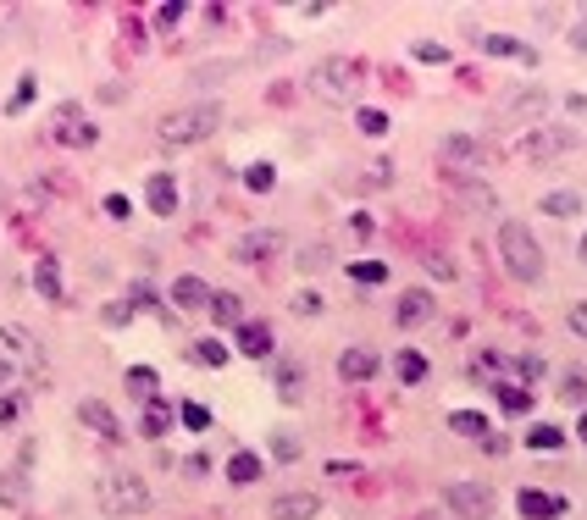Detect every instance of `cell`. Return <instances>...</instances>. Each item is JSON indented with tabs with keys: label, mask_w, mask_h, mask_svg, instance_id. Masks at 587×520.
<instances>
[{
	"label": "cell",
	"mask_w": 587,
	"mask_h": 520,
	"mask_svg": "<svg viewBox=\"0 0 587 520\" xmlns=\"http://www.w3.org/2000/svg\"><path fill=\"white\" fill-rule=\"evenodd\" d=\"M216 127H222V106H216V100H194V106L167 111L156 133H161L167 150H189V144H205Z\"/></svg>",
	"instance_id": "obj_1"
},
{
	"label": "cell",
	"mask_w": 587,
	"mask_h": 520,
	"mask_svg": "<svg viewBox=\"0 0 587 520\" xmlns=\"http://www.w3.org/2000/svg\"><path fill=\"white\" fill-rule=\"evenodd\" d=\"M499 260H504V271L516 277V282H543V271H549L543 244L532 239L527 221H504V228H499Z\"/></svg>",
	"instance_id": "obj_2"
},
{
	"label": "cell",
	"mask_w": 587,
	"mask_h": 520,
	"mask_svg": "<svg viewBox=\"0 0 587 520\" xmlns=\"http://www.w3.org/2000/svg\"><path fill=\"white\" fill-rule=\"evenodd\" d=\"M95 504L111 515V520H133L150 509V482H144L139 471H106L95 482Z\"/></svg>",
	"instance_id": "obj_3"
},
{
	"label": "cell",
	"mask_w": 587,
	"mask_h": 520,
	"mask_svg": "<svg viewBox=\"0 0 587 520\" xmlns=\"http://www.w3.org/2000/svg\"><path fill=\"white\" fill-rule=\"evenodd\" d=\"M305 84H311V95L322 106H355V95H360V61L355 56H322Z\"/></svg>",
	"instance_id": "obj_4"
},
{
	"label": "cell",
	"mask_w": 587,
	"mask_h": 520,
	"mask_svg": "<svg viewBox=\"0 0 587 520\" xmlns=\"http://www.w3.org/2000/svg\"><path fill=\"white\" fill-rule=\"evenodd\" d=\"M444 504L460 520H493V487L488 482H449L444 487Z\"/></svg>",
	"instance_id": "obj_5"
},
{
	"label": "cell",
	"mask_w": 587,
	"mask_h": 520,
	"mask_svg": "<svg viewBox=\"0 0 587 520\" xmlns=\"http://www.w3.org/2000/svg\"><path fill=\"white\" fill-rule=\"evenodd\" d=\"M571 150H576V127H565V122H543L527 133V161H560Z\"/></svg>",
	"instance_id": "obj_6"
},
{
	"label": "cell",
	"mask_w": 587,
	"mask_h": 520,
	"mask_svg": "<svg viewBox=\"0 0 587 520\" xmlns=\"http://www.w3.org/2000/svg\"><path fill=\"white\" fill-rule=\"evenodd\" d=\"M272 255H283V233H277V228H250V233L233 244V260H244V266H261V260H272Z\"/></svg>",
	"instance_id": "obj_7"
},
{
	"label": "cell",
	"mask_w": 587,
	"mask_h": 520,
	"mask_svg": "<svg viewBox=\"0 0 587 520\" xmlns=\"http://www.w3.org/2000/svg\"><path fill=\"white\" fill-rule=\"evenodd\" d=\"M438 156L455 161V167H471V172L493 161V156H488V144H482V138H471V133H449L444 144H438Z\"/></svg>",
	"instance_id": "obj_8"
},
{
	"label": "cell",
	"mask_w": 587,
	"mask_h": 520,
	"mask_svg": "<svg viewBox=\"0 0 587 520\" xmlns=\"http://www.w3.org/2000/svg\"><path fill=\"white\" fill-rule=\"evenodd\" d=\"M432 311H438V305H432V293H427V288H405V293H399V305H394V327H399V332H410V327L432 321Z\"/></svg>",
	"instance_id": "obj_9"
},
{
	"label": "cell",
	"mask_w": 587,
	"mask_h": 520,
	"mask_svg": "<svg viewBox=\"0 0 587 520\" xmlns=\"http://www.w3.org/2000/svg\"><path fill=\"white\" fill-rule=\"evenodd\" d=\"M78 421H84L89 432H100L106 443H122V437H128V432H122V421L111 415V404H106V399H84V404H78Z\"/></svg>",
	"instance_id": "obj_10"
},
{
	"label": "cell",
	"mask_w": 587,
	"mask_h": 520,
	"mask_svg": "<svg viewBox=\"0 0 587 520\" xmlns=\"http://www.w3.org/2000/svg\"><path fill=\"white\" fill-rule=\"evenodd\" d=\"M144 205L156 216H178V178L172 172H150L144 178Z\"/></svg>",
	"instance_id": "obj_11"
},
{
	"label": "cell",
	"mask_w": 587,
	"mask_h": 520,
	"mask_svg": "<svg viewBox=\"0 0 587 520\" xmlns=\"http://www.w3.org/2000/svg\"><path fill=\"white\" fill-rule=\"evenodd\" d=\"M266 515H272V520H316V515H322V498H316V493H277Z\"/></svg>",
	"instance_id": "obj_12"
},
{
	"label": "cell",
	"mask_w": 587,
	"mask_h": 520,
	"mask_svg": "<svg viewBox=\"0 0 587 520\" xmlns=\"http://www.w3.org/2000/svg\"><path fill=\"white\" fill-rule=\"evenodd\" d=\"M516 509H521L527 520H560V515H565V498H560V493H543V487H521Z\"/></svg>",
	"instance_id": "obj_13"
},
{
	"label": "cell",
	"mask_w": 587,
	"mask_h": 520,
	"mask_svg": "<svg viewBox=\"0 0 587 520\" xmlns=\"http://www.w3.org/2000/svg\"><path fill=\"white\" fill-rule=\"evenodd\" d=\"M510 111H516L521 122H532V127H543L549 122V89H538V84L516 89V95H510Z\"/></svg>",
	"instance_id": "obj_14"
},
{
	"label": "cell",
	"mask_w": 587,
	"mask_h": 520,
	"mask_svg": "<svg viewBox=\"0 0 587 520\" xmlns=\"http://www.w3.org/2000/svg\"><path fill=\"white\" fill-rule=\"evenodd\" d=\"M233 338H239V354H250V360H272V349H277L266 321H244V327H233Z\"/></svg>",
	"instance_id": "obj_15"
},
{
	"label": "cell",
	"mask_w": 587,
	"mask_h": 520,
	"mask_svg": "<svg viewBox=\"0 0 587 520\" xmlns=\"http://www.w3.org/2000/svg\"><path fill=\"white\" fill-rule=\"evenodd\" d=\"M172 305H178V311H205V305H211V282L194 277V271H183V277L172 282Z\"/></svg>",
	"instance_id": "obj_16"
},
{
	"label": "cell",
	"mask_w": 587,
	"mask_h": 520,
	"mask_svg": "<svg viewBox=\"0 0 587 520\" xmlns=\"http://www.w3.org/2000/svg\"><path fill=\"white\" fill-rule=\"evenodd\" d=\"M471 39H477V50H488V56H516V61L538 66V50L521 45V39H510V34H471Z\"/></svg>",
	"instance_id": "obj_17"
},
{
	"label": "cell",
	"mask_w": 587,
	"mask_h": 520,
	"mask_svg": "<svg viewBox=\"0 0 587 520\" xmlns=\"http://www.w3.org/2000/svg\"><path fill=\"white\" fill-rule=\"evenodd\" d=\"M338 377L344 382H372L377 377V354L372 349H344L338 354Z\"/></svg>",
	"instance_id": "obj_18"
},
{
	"label": "cell",
	"mask_w": 587,
	"mask_h": 520,
	"mask_svg": "<svg viewBox=\"0 0 587 520\" xmlns=\"http://www.w3.org/2000/svg\"><path fill=\"white\" fill-rule=\"evenodd\" d=\"M205 311L216 316V327H244V300L228 293V288H211V305Z\"/></svg>",
	"instance_id": "obj_19"
},
{
	"label": "cell",
	"mask_w": 587,
	"mask_h": 520,
	"mask_svg": "<svg viewBox=\"0 0 587 520\" xmlns=\"http://www.w3.org/2000/svg\"><path fill=\"white\" fill-rule=\"evenodd\" d=\"M172 421H178V410H172L167 399H150V404H144V415H139V432H144V437H167Z\"/></svg>",
	"instance_id": "obj_20"
},
{
	"label": "cell",
	"mask_w": 587,
	"mask_h": 520,
	"mask_svg": "<svg viewBox=\"0 0 587 520\" xmlns=\"http://www.w3.org/2000/svg\"><path fill=\"white\" fill-rule=\"evenodd\" d=\"M61 117H67V122L56 127V138H61V144H72V150H84V144H95V138H100V127H95V122H78V111H72V106H67Z\"/></svg>",
	"instance_id": "obj_21"
},
{
	"label": "cell",
	"mask_w": 587,
	"mask_h": 520,
	"mask_svg": "<svg viewBox=\"0 0 587 520\" xmlns=\"http://www.w3.org/2000/svg\"><path fill=\"white\" fill-rule=\"evenodd\" d=\"M261 471H266V465H261V454H250V449H239V454L228 460V482H233V487H255Z\"/></svg>",
	"instance_id": "obj_22"
},
{
	"label": "cell",
	"mask_w": 587,
	"mask_h": 520,
	"mask_svg": "<svg viewBox=\"0 0 587 520\" xmlns=\"http://www.w3.org/2000/svg\"><path fill=\"white\" fill-rule=\"evenodd\" d=\"M538 210H543V216H554V221H565V216H576V210H582V194H576V189H554V194H543V199H538Z\"/></svg>",
	"instance_id": "obj_23"
},
{
	"label": "cell",
	"mask_w": 587,
	"mask_h": 520,
	"mask_svg": "<svg viewBox=\"0 0 587 520\" xmlns=\"http://www.w3.org/2000/svg\"><path fill=\"white\" fill-rule=\"evenodd\" d=\"M34 288H39V300H61V266H56V255H39Z\"/></svg>",
	"instance_id": "obj_24"
},
{
	"label": "cell",
	"mask_w": 587,
	"mask_h": 520,
	"mask_svg": "<svg viewBox=\"0 0 587 520\" xmlns=\"http://www.w3.org/2000/svg\"><path fill=\"white\" fill-rule=\"evenodd\" d=\"M394 377H399L405 388L427 382V354H416V349H399V360H394Z\"/></svg>",
	"instance_id": "obj_25"
},
{
	"label": "cell",
	"mask_w": 587,
	"mask_h": 520,
	"mask_svg": "<svg viewBox=\"0 0 587 520\" xmlns=\"http://www.w3.org/2000/svg\"><path fill=\"white\" fill-rule=\"evenodd\" d=\"M0 354H6V360H12V354H17V360H34V338H28V327H12V321L0 327Z\"/></svg>",
	"instance_id": "obj_26"
},
{
	"label": "cell",
	"mask_w": 587,
	"mask_h": 520,
	"mask_svg": "<svg viewBox=\"0 0 587 520\" xmlns=\"http://www.w3.org/2000/svg\"><path fill=\"white\" fill-rule=\"evenodd\" d=\"M449 432H460V437H488V415L482 410H449Z\"/></svg>",
	"instance_id": "obj_27"
},
{
	"label": "cell",
	"mask_w": 587,
	"mask_h": 520,
	"mask_svg": "<svg viewBox=\"0 0 587 520\" xmlns=\"http://www.w3.org/2000/svg\"><path fill=\"white\" fill-rule=\"evenodd\" d=\"M128 393L150 404V399H156V371H150V365H128Z\"/></svg>",
	"instance_id": "obj_28"
},
{
	"label": "cell",
	"mask_w": 587,
	"mask_h": 520,
	"mask_svg": "<svg viewBox=\"0 0 587 520\" xmlns=\"http://www.w3.org/2000/svg\"><path fill=\"white\" fill-rule=\"evenodd\" d=\"M499 410H504V415H527V410H532V393L516 388V382H504V388H499Z\"/></svg>",
	"instance_id": "obj_29"
},
{
	"label": "cell",
	"mask_w": 587,
	"mask_h": 520,
	"mask_svg": "<svg viewBox=\"0 0 587 520\" xmlns=\"http://www.w3.org/2000/svg\"><path fill=\"white\" fill-rule=\"evenodd\" d=\"M527 443H532V449H549V454H554V449H565V432L549 426V421H538V426L527 432Z\"/></svg>",
	"instance_id": "obj_30"
},
{
	"label": "cell",
	"mask_w": 587,
	"mask_h": 520,
	"mask_svg": "<svg viewBox=\"0 0 587 520\" xmlns=\"http://www.w3.org/2000/svg\"><path fill=\"white\" fill-rule=\"evenodd\" d=\"M272 183H277V167H272V161H255V167L244 172V189H250V194H272Z\"/></svg>",
	"instance_id": "obj_31"
},
{
	"label": "cell",
	"mask_w": 587,
	"mask_h": 520,
	"mask_svg": "<svg viewBox=\"0 0 587 520\" xmlns=\"http://www.w3.org/2000/svg\"><path fill=\"white\" fill-rule=\"evenodd\" d=\"M288 311H294V316H322V311H327V300H322L316 288H300V293L288 300Z\"/></svg>",
	"instance_id": "obj_32"
},
{
	"label": "cell",
	"mask_w": 587,
	"mask_h": 520,
	"mask_svg": "<svg viewBox=\"0 0 587 520\" xmlns=\"http://www.w3.org/2000/svg\"><path fill=\"white\" fill-rule=\"evenodd\" d=\"M349 277H355V282H366V288H377V282H388V266H383V260H355V266H349Z\"/></svg>",
	"instance_id": "obj_33"
},
{
	"label": "cell",
	"mask_w": 587,
	"mask_h": 520,
	"mask_svg": "<svg viewBox=\"0 0 587 520\" xmlns=\"http://www.w3.org/2000/svg\"><path fill=\"white\" fill-rule=\"evenodd\" d=\"M194 360H200V365H228V343H222V338H200V343H194Z\"/></svg>",
	"instance_id": "obj_34"
},
{
	"label": "cell",
	"mask_w": 587,
	"mask_h": 520,
	"mask_svg": "<svg viewBox=\"0 0 587 520\" xmlns=\"http://www.w3.org/2000/svg\"><path fill=\"white\" fill-rule=\"evenodd\" d=\"M28 498V476L12 471V476H0V504H23Z\"/></svg>",
	"instance_id": "obj_35"
},
{
	"label": "cell",
	"mask_w": 587,
	"mask_h": 520,
	"mask_svg": "<svg viewBox=\"0 0 587 520\" xmlns=\"http://www.w3.org/2000/svg\"><path fill=\"white\" fill-rule=\"evenodd\" d=\"M277 393H283V404H300V399H305V388H300V371H294V365H283Z\"/></svg>",
	"instance_id": "obj_36"
},
{
	"label": "cell",
	"mask_w": 587,
	"mask_h": 520,
	"mask_svg": "<svg viewBox=\"0 0 587 520\" xmlns=\"http://www.w3.org/2000/svg\"><path fill=\"white\" fill-rule=\"evenodd\" d=\"M178 421H183V426H189V432H205V426H211V410H205V404H194V399H189V404H178Z\"/></svg>",
	"instance_id": "obj_37"
},
{
	"label": "cell",
	"mask_w": 587,
	"mask_h": 520,
	"mask_svg": "<svg viewBox=\"0 0 587 520\" xmlns=\"http://www.w3.org/2000/svg\"><path fill=\"white\" fill-rule=\"evenodd\" d=\"M128 305H133V311H161V300H156L150 282H133V288H128Z\"/></svg>",
	"instance_id": "obj_38"
},
{
	"label": "cell",
	"mask_w": 587,
	"mask_h": 520,
	"mask_svg": "<svg viewBox=\"0 0 587 520\" xmlns=\"http://www.w3.org/2000/svg\"><path fill=\"white\" fill-rule=\"evenodd\" d=\"M560 399H565V404H582V399H587V377H582V371H565Z\"/></svg>",
	"instance_id": "obj_39"
},
{
	"label": "cell",
	"mask_w": 587,
	"mask_h": 520,
	"mask_svg": "<svg viewBox=\"0 0 587 520\" xmlns=\"http://www.w3.org/2000/svg\"><path fill=\"white\" fill-rule=\"evenodd\" d=\"M355 122H360V133H366V138H383V133H388V117H383V111H372V106H366Z\"/></svg>",
	"instance_id": "obj_40"
},
{
	"label": "cell",
	"mask_w": 587,
	"mask_h": 520,
	"mask_svg": "<svg viewBox=\"0 0 587 520\" xmlns=\"http://www.w3.org/2000/svg\"><path fill=\"white\" fill-rule=\"evenodd\" d=\"M272 454L277 460H300V437L294 432H272Z\"/></svg>",
	"instance_id": "obj_41"
},
{
	"label": "cell",
	"mask_w": 587,
	"mask_h": 520,
	"mask_svg": "<svg viewBox=\"0 0 587 520\" xmlns=\"http://www.w3.org/2000/svg\"><path fill=\"white\" fill-rule=\"evenodd\" d=\"M333 260V250L327 244H311V250H300V271H322Z\"/></svg>",
	"instance_id": "obj_42"
},
{
	"label": "cell",
	"mask_w": 587,
	"mask_h": 520,
	"mask_svg": "<svg viewBox=\"0 0 587 520\" xmlns=\"http://www.w3.org/2000/svg\"><path fill=\"white\" fill-rule=\"evenodd\" d=\"M100 321H106V327H128V321H133V305H128V300H111V305L100 311Z\"/></svg>",
	"instance_id": "obj_43"
},
{
	"label": "cell",
	"mask_w": 587,
	"mask_h": 520,
	"mask_svg": "<svg viewBox=\"0 0 587 520\" xmlns=\"http://www.w3.org/2000/svg\"><path fill=\"white\" fill-rule=\"evenodd\" d=\"M516 371H521V382L532 388V382L543 377V371H549V365H543V354H521V360H516Z\"/></svg>",
	"instance_id": "obj_44"
},
{
	"label": "cell",
	"mask_w": 587,
	"mask_h": 520,
	"mask_svg": "<svg viewBox=\"0 0 587 520\" xmlns=\"http://www.w3.org/2000/svg\"><path fill=\"white\" fill-rule=\"evenodd\" d=\"M183 12H189L183 0H167V6H156V28H178V23H183Z\"/></svg>",
	"instance_id": "obj_45"
},
{
	"label": "cell",
	"mask_w": 587,
	"mask_h": 520,
	"mask_svg": "<svg viewBox=\"0 0 587 520\" xmlns=\"http://www.w3.org/2000/svg\"><path fill=\"white\" fill-rule=\"evenodd\" d=\"M460 194H466V199H471L477 210H493V205H499V194H493V189H482V183H466Z\"/></svg>",
	"instance_id": "obj_46"
},
{
	"label": "cell",
	"mask_w": 587,
	"mask_h": 520,
	"mask_svg": "<svg viewBox=\"0 0 587 520\" xmlns=\"http://www.w3.org/2000/svg\"><path fill=\"white\" fill-rule=\"evenodd\" d=\"M565 327H571V332H576V338L587 343V300H576V305L565 311Z\"/></svg>",
	"instance_id": "obj_47"
},
{
	"label": "cell",
	"mask_w": 587,
	"mask_h": 520,
	"mask_svg": "<svg viewBox=\"0 0 587 520\" xmlns=\"http://www.w3.org/2000/svg\"><path fill=\"white\" fill-rule=\"evenodd\" d=\"M17 415H23V399H12V393H0V426H17Z\"/></svg>",
	"instance_id": "obj_48"
},
{
	"label": "cell",
	"mask_w": 587,
	"mask_h": 520,
	"mask_svg": "<svg viewBox=\"0 0 587 520\" xmlns=\"http://www.w3.org/2000/svg\"><path fill=\"white\" fill-rule=\"evenodd\" d=\"M416 61H449V50L438 45V39H421V45H416Z\"/></svg>",
	"instance_id": "obj_49"
},
{
	"label": "cell",
	"mask_w": 587,
	"mask_h": 520,
	"mask_svg": "<svg viewBox=\"0 0 587 520\" xmlns=\"http://www.w3.org/2000/svg\"><path fill=\"white\" fill-rule=\"evenodd\" d=\"M28 100H34V78H23V84H17V95H12V106H6V111L17 117V111H28Z\"/></svg>",
	"instance_id": "obj_50"
},
{
	"label": "cell",
	"mask_w": 587,
	"mask_h": 520,
	"mask_svg": "<svg viewBox=\"0 0 587 520\" xmlns=\"http://www.w3.org/2000/svg\"><path fill=\"white\" fill-rule=\"evenodd\" d=\"M106 216H111V221H128V216H133L128 194H111V199H106Z\"/></svg>",
	"instance_id": "obj_51"
},
{
	"label": "cell",
	"mask_w": 587,
	"mask_h": 520,
	"mask_svg": "<svg viewBox=\"0 0 587 520\" xmlns=\"http://www.w3.org/2000/svg\"><path fill=\"white\" fill-rule=\"evenodd\" d=\"M499 365H504L499 354H477V360H471V377H493V371H499Z\"/></svg>",
	"instance_id": "obj_52"
},
{
	"label": "cell",
	"mask_w": 587,
	"mask_h": 520,
	"mask_svg": "<svg viewBox=\"0 0 587 520\" xmlns=\"http://www.w3.org/2000/svg\"><path fill=\"white\" fill-rule=\"evenodd\" d=\"M427 271H432V277H444V282H449V277H455V266H449V260H444V255H427Z\"/></svg>",
	"instance_id": "obj_53"
},
{
	"label": "cell",
	"mask_w": 587,
	"mask_h": 520,
	"mask_svg": "<svg viewBox=\"0 0 587 520\" xmlns=\"http://www.w3.org/2000/svg\"><path fill=\"white\" fill-rule=\"evenodd\" d=\"M183 471H189V476H205V471H211V460H205V454H189V460H183Z\"/></svg>",
	"instance_id": "obj_54"
},
{
	"label": "cell",
	"mask_w": 587,
	"mask_h": 520,
	"mask_svg": "<svg viewBox=\"0 0 587 520\" xmlns=\"http://www.w3.org/2000/svg\"><path fill=\"white\" fill-rule=\"evenodd\" d=\"M565 39H571V50H587V23H576V28H571Z\"/></svg>",
	"instance_id": "obj_55"
},
{
	"label": "cell",
	"mask_w": 587,
	"mask_h": 520,
	"mask_svg": "<svg viewBox=\"0 0 587 520\" xmlns=\"http://www.w3.org/2000/svg\"><path fill=\"white\" fill-rule=\"evenodd\" d=\"M6 382H12V360H6V354H0V388H6Z\"/></svg>",
	"instance_id": "obj_56"
},
{
	"label": "cell",
	"mask_w": 587,
	"mask_h": 520,
	"mask_svg": "<svg viewBox=\"0 0 587 520\" xmlns=\"http://www.w3.org/2000/svg\"><path fill=\"white\" fill-rule=\"evenodd\" d=\"M576 437H582V443H587V415H582V421H576Z\"/></svg>",
	"instance_id": "obj_57"
},
{
	"label": "cell",
	"mask_w": 587,
	"mask_h": 520,
	"mask_svg": "<svg viewBox=\"0 0 587 520\" xmlns=\"http://www.w3.org/2000/svg\"><path fill=\"white\" fill-rule=\"evenodd\" d=\"M582 260H587V233H582Z\"/></svg>",
	"instance_id": "obj_58"
}]
</instances>
